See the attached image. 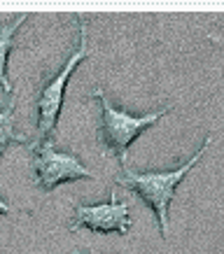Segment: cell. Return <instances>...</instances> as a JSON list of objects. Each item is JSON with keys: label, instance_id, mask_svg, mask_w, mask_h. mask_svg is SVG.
I'll use <instances>...</instances> for the list:
<instances>
[{"label": "cell", "instance_id": "277c9868", "mask_svg": "<svg viewBox=\"0 0 224 254\" xmlns=\"http://www.w3.org/2000/svg\"><path fill=\"white\" fill-rule=\"evenodd\" d=\"M31 156H33V168H35V185H40L45 191H52L63 182L93 180L96 177L75 154L61 152L56 147L54 138H47L42 142H33Z\"/></svg>", "mask_w": 224, "mask_h": 254}, {"label": "cell", "instance_id": "9c48e42d", "mask_svg": "<svg viewBox=\"0 0 224 254\" xmlns=\"http://www.w3.org/2000/svg\"><path fill=\"white\" fill-rule=\"evenodd\" d=\"M208 40H213V42H217V45H220V47H222V49H224V40H222V38H217L215 33H208Z\"/></svg>", "mask_w": 224, "mask_h": 254}, {"label": "cell", "instance_id": "5b68a950", "mask_svg": "<svg viewBox=\"0 0 224 254\" xmlns=\"http://www.w3.org/2000/svg\"><path fill=\"white\" fill-rule=\"evenodd\" d=\"M77 229H91L96 233H119L129 236L131 229V212L126 200H117L115 191L108 203H96V205H77L75 208V222L68 226V231Z\"/></svg>", "mask_w": 224, "mask_h": 254}, {"label": "cell", "instance_id": "3957f363", "mask_svg": "<svg viewBox=\"0 0 224 254\" xmlns=\"http://www.w3.org/2000/svg\"><path fill=\"white\" fill-rule=\"evenodd\" d=\"M77 23H79V45L73 49V54L68 56V61L63 63V68L56 72L54 77L45 82L42 89H40V96H38V135L42 140H47L52 135V131L56 128L59 124V115H61V108H63V96H66V86H68V79L73 75V70L77 68L79 63L91 56V47H89V28H86V16L79 14L77 16Z\"/></svg>", "mask_w": 224, "mask_h": 254}, {"label": "cell", "instance_id": "ba28073f", "mask_svg": "<svg viewBox=\"0 0 224 254\" xmlns=\"http://www.w3.org/2000/svg\"><path fill=\"white\" fill-rule=\"evenodd\" d=\"M0 215H14V208L9 205L7 200H2V198H0Z\"/></svg>", "mask_w": 224, "mask_h": 254}, {"label": "cell", "instance_id": "30bf717a", "mask_svg": "<svg viewBox=\"0 0 224 254\" xmlns=\"http://www.w3.org/2000/svg\"><path fill=\"white\" fill-rule=\"evenodd\" d=\"M73 254H96V252H73Z\"/></svg>", "mask_w": 224, "mask_h": 254}, {"label": "cell", "instance_id": "8992f818", "mask_svg": "<svg viewBox=\"0 0 224 254\" xmlns=\"http://www.w3.org/2000/svg\"><path fill=\"white\" fill-rule=\"evenodd\" d=\"M28 19V14H16L14 19L5 26H0V89L2 91H12V84L7 79V59L9 52L14 49V33L19 31V26Z\"/></svg>", "mask_w": 224, "mask_h": 254}, {"label": "cell", "instance_id": "7a4b0ae2", "mask_svg": "<svg viewBox=\"0 0 224 254\" xmlns=\"http://www.w3.org/2000/svg\"><path fill=\"white\" fill-rule=\"evenodd\" d=\"M93 96L101 100V110H103V119H101V142L105 147V152L115 154L122 163V170L129 168V147L140 133L145 131L147 126H152L154 122H159L168 108H161L156 112H147L143 117H136L126 110L112 105V100L105 96L101 86L93 89Z\"/></svg>", "mask_w": 224, "mask_h": 254}, {"label": "cell", "instance_id": "6da1fadb", "mask_svg": "<svg viewBox=\"0 0 224 254\" xmlns=\"http://www.w3.org/2000/svg\"><path fill=\"white\" fill-rule=\"evenodd\" d=\"M210 145H213V138L208 135V138L203 140V145L199 147V152H196L189 161L178 166V168H173V170L138 173V170H133L131 166H129V168L122 170V175L117 177V185L133 189L149 208L154 210L163 238H168V205H170V200H173V196H175V189H178V185L185 180L187 173H192L194 166L203 159V154L208 152Z\"/></svg>", "mask_w": 224, "mask_h": 254}, {"label": "cell", "instance_id": "52a82bcc", "mask_svg": "<svg viewBox=\"0 0 224 254\" xmlns=\"http://www.w3.org/2000/svg\"><path fill=\"white\" fill-rule=\"evenodd\" d=\"M14 108H16V100H12L5 110H0V154L9 145H26L28 142L26 135L14 131Z\"/></svg>", "mask_w": 224, "mask_h": 254}]
</instances>
